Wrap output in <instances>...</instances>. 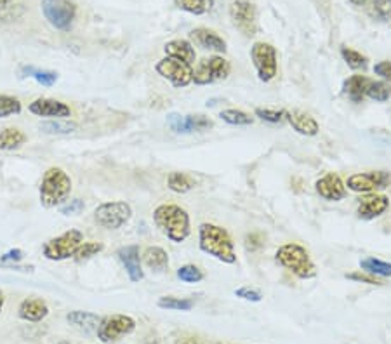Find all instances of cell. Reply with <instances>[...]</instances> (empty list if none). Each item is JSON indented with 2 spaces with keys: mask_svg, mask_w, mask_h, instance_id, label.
Returning <instances> with one entry per match:
<instances>
[{
  "mask_svg": "<svg viewBox=\"0 0 391 344\" xmlns=\"http://www.w3.org/2000/svg\"><path fill=\"white\" fill-rule=\"evenodd\" d=\"M219 118L230 125H250L254 122V118L250 117L249 113L242 112V110H237V108L223 110V112L219 113Z\"/></svg>",
  "mask_w": 391,
  "mask_h": 344,
  "instance_id": "33",
  "label": "cell"
},
{
  "mask_svg": "<svg viewBox=\"0 0 391 344\" xmlns=\"http://www.w3.org/2000/svg\"><path fill=\"white\" fill-rule=\"evenodd\" d=\"M362 271L370 273L374 276H391V263L386 261L376 259V258H367L360 261Z\"/></svg>",
  "mask_w": 391,
  "mask_h": 344,
  "instance_id": "31",
  "label": "cell"
},
{
  "mask_svg": "<svg viewBox=\"0 0 391 344\" xmlns=\"http://www.w3.org/2000/svg\"><path fill=\"white\" fill-rule=\"evenodd\" d=\"M155 72L169 80L176 89H181L193 82V65H188L181 59L166 56L155 65Z\"/></svg>",
  "mask_w": 391,
  "mask_h": 344,
  "instance_id": "10",
  "label": "cell"
},
{
  "mask_svg": "<svg viewBox=\"0 0 391 344\" xmlns=\"http://www.w3.org/2000/svg\"><path fill=\"white\" fill-rule=\"evenodd\" d=\"M391 183V174L386 171H369L351 174L346 181V188L355 193H376V189L388 188Z\"/></svg>",
  "mask_w": 391,
  "mask_h": 344,
  "instance_id": "12",
  "label": "cell"
},
{
  "mask_svg": "<svg viewBox=\"0 0 391 344\" xmlns=\"http://www.w3.org/2000/svg\"><path fill=\"white\" fill-rule=\"evenodd\" d=\"M141 261L145 263L146 268H150L155 273H162L169 268V254L162 247H157V245H151V247L146 249L143 252Z\"/></svg>",
  "mask_w": 391,
  "mask_h": 344,
  "instance_id": "24",
  "label": "cell"
},
{
  "mask_svg": "<svg viewBox=\"0 0 391 344\" xmlns=\"http://www.w3.org/2000/svg\"><path fill=\"white\" fill-rule=\"evenodd\" d=\"M26 143V134L16 127L0 130V152H13Z\"/></svg>",
  "mask_w": 391,
  "mask_h": 344,
  "instance_id": "26",
  "label": "cell"
},
{
  "mask_svg": "<svg viewBox=\"0 0 391 344\" xmlns=\"http://www.w3.org/2000/svg\"><path fill=\"white\" fill-rule=\"evenodd\" d=\"M198 245H200L202 252L213 256V258L221 261V263H237L235 244L231 240L230 233L223 226H218V224L213 223L200 224V228H198Z\"/></svg>",
  "mask_w": 391,
  "mask_h": 344,
  "instance_id": "2",
  "label": "cell"
},
{
  "mask_svg": "<svg viewBox=\"0 0 391 344\" xmlns=\"http://www.w3.org/2000/svg\"><path fill=\"white\" fill-rule=\"evenodd\" d=\"M345 278L353 280V282H358V283H369V286H382L381 280H377L376 276L370 275V273H365V271L346 273Z\"/></svg>",
  "mask_w": 391,
  "mask_h": 344,
  "instance_id": "40",
  "label": "cell"
},
{
  "mask_svg": "<svg viewBox=\"0 0 391 344\" xmlns=\"http://www.w3.org/2000/svg\"><path fill=\"white\" fill-rule=\"evenodd\" d=\"M118 259L126 268V273L129 275L131 282H141L145 278V271L141 266V256H139L138 245H126L117 251Z\"/></svg>",
  "mask_w": 391,
  "mask_h": 344,
  "instance_id": "18",
  "label": "cell"
},
{
  "mask_svg": "<svg viewBox=\"0 0 391 344\" xmlns=\"http://www.w3.org/2000/svg\"><path fill=\"white\" fill-rule=\"evenodd\" d=\"M235 296L240 299H245V301H250V303H259L263 299L261 292L256 291V288H250V287L237 288V291H235Z\"/></svg>",
  "mask_w": 391,
  "mask_h": 344,
  "instance_id": "42",
  "label": "cell"
},
{
  "mask_svg": "<svg viewBox=\"0 0 391 344\" xmlns=\"http://www.w3.org/2000/svg\"><path fill=\"white\" fill-rule=\"evenodd\" d=\"M231 65L223 56H210L198 61L193 70V82L197 85H209L214 82L226 80L230 77Z\"/></svg>",
  "mask_w": 391,
  "mask_h": 344,
  "instance_id": "9",
  "label": "cell"
},
{
  "mask_svg": "<svg viewBox=\"0 0 391 344\" xmlns=\"http://www.w3.org/2000/svg\"><path fill=\"white\" fill-rule=\"evenodd\" d=\"M2 308H4V294L2 291H0V313H2Z\"/></svg>",
  "mask_w": 391,
  "mask_h": 344,
  "instance_id": "49",
  "label": "cell"
},
{
  "mask_svg": "<svg viewBox=\"0 0 391 344\" xmlns=\"http://www.w3.org/2000/svg\"><path fill=\"white\" fill-rule=\"evenodd\" d=\"M163 51H166V56L181 59V61L188 63V65H193L195 59H197L193 43L190 41H185V38H174V41L167 42L163 46Z\"/></svg>",
  "mask_w": 391,
  "mask_h": 344,
  "instance_id": "21",
  "label": "cell"
},
{
  "mask_svg": "<svg viewBox=\"0 0 391 344\" xmlns=\"http://www.w3.org/2000/svg\"><path fill=\"white\" fill-rule=\"evenodd\" d=\"M131 216H133V207L122 200L105 202L94 211L96 224L105 229L122 228L131 219Z\"/></svg>",
  "mask_w": 391,
  "mask_h": 344,
  "instance_id": "8",
  "label": "cell"
},
{
  "mask_svg": "<svg viewBox=\"0 0 391 344\" xmlns=\"http://www.w3.org/2000/svg\"><path fill=\"white\" fill-rule=\"evenodd\" d=\"M167 122H169V127L178 134H188V132H202V130H207L213 127V120L203 115H183L179 113H171L167 117Z\"/></svg>",
  "mask_w": 391,
  "mask_h": 344,
  "instance_id": "14",
  "label": "cell"
},
{
  "mask_svg": "<svg viewBox=\"0 0 391 344\" xmlns=\"http://www.w3.org/2000/svg\"><path fill=\"white\" fill-rule=\"evenodd\" d=\"M315 189H317L318 195L327 202H339L346 197V184L341 179L339 174L329 172L325 176H322L320 179H317L315 183Z\"/></svg>",
  "mask_w": 391,
  "mask_h": 344,
  "instance_id": "16",
  "label": "cell"
},
{
  "mask_svg": "<svg viewBox=\"0 0 391 344\" xmlns=\"http://www.w3.org/2000/svg\"><path fill=\"white\" fill-rule=\"evenodd\" d=\"M174 2L181 11L195 16L207 14L214 6V0H174Z\"/></svg>",
  "mask_w": 391,
  "mask_h": 344,
  "instance_id": "29",
  "label": "cell"
},
{
  "mask_svg": "<svg viewBox=\"0 0 391 344\" xmlns=\"http://www.w3.org/2000/svg\"><path fill=\"white\" fill-rule=\"evenodd\" d=\"M42 207L53 209L63 205L71 193V179L61 167H49L42 176L41 183Z\"/></svg>",
  "mask_w": 391,
  "mask_h": 344,
  "instance_id": "3",
  "label": "cell"
},
{
  "mask_svg": "<svg viewBox=\"0 0 391 344\" xmlns=\"http://www.w3.org/2000/svg\"><path fill=\"white\" fill-rule=\"evenodd\" d=\"M78 125L75 124V122L70 120H59V118H56V120H49V122H42L41 124V130L46 134H58V136H61V134H71L77 130Z\"/></svg>",
  "mask_w": 391,
  "mask_h": 344,
  "instance_id": "30",
  "label": "cell"
},
{
  "mask_svg": "<svg viewBox=\"0 0 391 344\" xmlns=\"http://www.w3.org/2000/svg\"><path fill=\"white\" fill-rule=\"evenodd\" d=\"M370 84V78L365 75H353V77L346 78L345 85V94L350 98L353 103H362L365 100V90Z\"/></svg>",
  "mask_w": 391,
  "mask_h": 344,
  "instance_id": "25",
  "label": "cell"
},
{
  "mask_svg": "<svg viewBox=\"0 0 391 344\" xmlns=\"http://www.w3.org/2000/svg\"><path fill=\"white\" fill-rule=\"evenodd\" d=\"M374 73L379 75L382 80L391 82V61H379L374 65Z\"/></svg>",
  "mask_w": 391,
  "mask_h": 344,
  "instance_id": "44",
  "label": "cell"
},
{
  "mask_svg": "<svg viewBox=\"0 0 391 344\" xmlns=\"http://www.w3.org/2000/svg\"><path fill=\"white\" fill-rule=\"evenodd\" d=\"M341 56L345 59L346 65L350 66L351 70H367V58L362 53H358V51L350 49V47L342 46L341 47Z\"/></svg>",
  "mask_w": 391,
  "mask_h": 344,
  "instance_id": "34",
  "label": "cell"
},
{
  "mask_svg": "<svg viewBox=\"0 0 391 344\" xmlns=\"http://www.w3.org/2000/svg\"><path fill=\"white\" fill-rule=\"evenodd\" d=\"M390 207V199L386 195H377V193H365L358 200L357 216L364 221H372L382 216Z\"/></svg>",
  "mask_w": 391,
  "mask_h": 344,
  "instance_id": "15",
  "label": "cell"
},
{
  "mask_svg": "<svg viewBox=\"0 0 391 344\" xmlns=\"http://www.w3.org/2000/svg\"><path fill=\"white\" fill-rule=\"evenodd\" d=\"M11 4H13V0H0V11L7 9V7H9Z\"/></svg>",
  "mask_w": 391,
  "mask_h": 344,
  "instance_id": "47",
  "label": "cell"
},
{
  "mask_svg": "<svg viewBox=\"0 0 391 344\" xmlns=\"http://www.w3.org/2000/svg\"><path fill=\"white\" fill-rule=\"evenodd\" d=\"M178 278L186 283H197L203 280V271L195 264H185L178 270Z\"/></svg>",
  "mask_w": 391,
  "mask_h": 344,
  "instance_id": "38",
  "label": "cell"
},
{
  "mask_svg": "<svg viewBox=\"0 0 391 344\" xmlns=\"http://www.w3.org/2000/svg\"><path fill=\"white\" fill-rule=\"evenodd\" d=\"M365 98L377 103L388 101L391 98V84L386 80H370L365 90Z\"/></svg>",
  "mask_w": 391,
  "mask_h": 344,
  "instance_id": "28",
  "label": "cell"
},
{
  "mask_svg": "<svg viewBox=\"0 0 391 344\" xmlns=\"http://www.w3.org/2000/svg\"><path fill=\"white\" fill-rule=\"evenodd\" d=\"M158 306L163 310H173V311H190L193 308V299H181V298H173V296H166V298L158 299Z\"/></svg>",
  "mask_w": 391,
  "mask_h": 344,
  "instance_id": "35",
  "label": "cell"
},
{
  "mask_svg": "<svg viewBox=\"0 0 391 344\" xmlns=\"http://www.w3.org/2000/svg\"><path fill=\"white\" fill-rule=\"evenodd\" d=\"M167 188L174 193H188L195 188V179L190 174L171 172L167 176Z\"/></svg>",
  "mask_w": 391,
  "mask_h": 344,
  "instance_id": "27",
  "label": "cell"
},
{
  "mask_svg": "<svg viewBox=\"0 0 391 344\" xmlns=\"http://www.w3.org/2000/svg\"><path fill=\"white\" fill-rule=\"evenodd\" d=\"M136 329V322L129 315H110L101 320L98 327V338L103 343H113Z\"/></svg>",
  "mask_w": 391,
  "mask_h": 344,
  "instance_id": "13",
  "label": "cell"
},
{
  "mask_svg": "<svg viewBox=\"0 0 391 344\" xmlns=\"http://www.w3.org/2000/svg\"><path fill=\"white\" fill-rule=\"evenodd\" d=\"M153 223L171 242L183 244L190 236V216L176 204H162L153 211Z\"/></svg>",
  "mask_w": 391,
  "mask_h": 344,
  "instance_id": "1",
  "label": "cell"
},
{
  "mask_svg": "<svg viewBox=\"0 0 391 344\" xmlns=\"http://www.w3.org/2000/svg\"><path fill=\"white\" fill-rule=\"evenodd\" d=\"M176 344H200L197 338H191V335H185V338H179Z\"/></svg>",
  "mask_w": 391,
  "mask_h": 344,
  "instance_id": "46",
  "label": "cell"
},
{
  "mask_svg": "<svg viewBox=\"0 0 391 344\" xmlns=\"http://www.w3.org/2000/svg\"><path fill=\"white\" fill-rule=\"evenodd\" d=\"M49 313V308H47L46 301L42 299H25L19 304L18 315L19 318L26 320V322H41Z\"/></svg>",
  "mask_w": 391,
  "mask_h": 344,
  "instance_id": "23",
  "label": "cell"
},
{
  "mask_svg": "<svg viewBox=\"0 0 391 344\" xmlns=\"http://www.w3.org/2000/svg\"><path fill=\"white\" fill-rule=\"evenodd\" d=\"M83 207H86L83 200L73 199V200L68 202V204L61 205V209H59V211H61V214H65V216H77L83 211Z\"/></svg>",
  "mask_w": 391,
  "mask_h": 344,
  "instance_id": "43",
  "label": "cell"
},
{
  "mask_svg": "<svg viewBox=\"0 0 391 344\" xmlns=\"http://www.w3.org/2000/svg\"><path fill=\"white\" fill-rule=\"evenodd\" d=\"M28 110H30V113L37 115V117L46 118H68L71 115L70 106L66 103L51 100V98H39V100L31 101Z\"/></svg>",
  "mask_w": 391,
  "mask_h": 344,
  "instance_id": "17",
  "label": "cell"
},
{
  "mask_svg": "<svg viewBox=\"0 0 391 344\" xmlns=\"http://www.w3.org/2000/svg\"><path fill=\"white\" fill-rule=\"evenodd\" d=\"M68 323H70L73 329L83 332V334H93V332H98L99 323H101V318L98 315L89 313V311H70L66 315Z\"/></svg>",
  "mask_w": 391,
  "mask_h": 344,
  "instance_id": "22",
  "label": "cell"
},
{
  "mask_svg": "<svg viewBox=\"0 0 391 344\" xmlns=\"http://www.w3.org/2000/svg\"><path fill=\"white\" fill-rule=\"evenodd\" d=\"M250 61L261 82H271L278 73L277 49L268 42H256L250 47Z\"/></svg>",
  "mask_w": 391,
  "mask_h": 344,
  "instance_id": "6",
  "label": "cell"
},
{
  "mask_svg": "<svg viewBox=\"0 0 391 344\" xmlns=\"http://www.w3.org/2000/svg\"><path fill=\"white\" fill-rule=\"evenodd\" d=\"M367 2H369V0H350V4H353V6H357V7L365 6Z\"/></svg>",
  "mask_w": 391,
  "mask_h": 344,
  "instance_id": "48",
  "label": "cell"
},
{
  "mask_svg": "<svg viewBox=\"0 0 391 344\" xmlns=\"http://www.w3.org/2000/svg\"><path fill=\"white\" fill-rule=\"evenodd\" d=\"M190 41L195 46L202 47L205 51H213V53L225 54L226 53V41L223 37H219L214 30L209 28H195L190 31Z\"/></svg>",
  "mask_w": 391,
  "mask_h": 344,
  "instance_id": "20",
  "label": "cell"
},
{
  "mask_svg": "<svg viewBox=\"0 0 391 344\" xmlns=\"http://www.w3.org/2000/svg\"><path fill=\"white\" fill-rule=\"evenodd\" d=\"M83 242V235L78 229H68L56 239L47 240L42 247L44 258L49 261H65L73 258L77 249Z\"/></svg>",
  "mask_w": 391,
  "mask_h": 344,
  "instance_id": "5",
  "label": "cell"
},
{
  "mask_svg": "<svg viewBox=\"0 0 391 344\" xmlns=\"http://www.w3.org/2000/svg\"><path fill=\"white\" fill-rule=\"evenodd\" d=\"M275 259L282 268L289 270L301 280H310L317 276V266L310 258V252L299 244H283L277 249Z\"/></svg>",
  "mask_w": 391,
  "mask_h": 344,
  "instance_id": "4",
  "label": "cell"
},
{
  "mask_svg": "<svg viewBox=\"0 0 391 344\" xmlns=\"http://www.w3.org/2000/svg\"><path fill=\"white\" fill-rule=\"evenodd\" d=\"M254 115L261 120L270 122V124H278V122L283 120V112H275V110L268 108H256L254 110Z\"/></svg>",
  "mask_w": 391,
  "mask_h": 344,
  "instance_id": "41",
  "label": "cell"
},
{
  "mask_svg": "<svg viewBox=\"0 0 391 344\" xmlns=\"http://www.w3.org/2000/svg\"><path fill=\"white\" fill-rule=\"evenodd\" d=\"M44 18L56 30L66 31L73 25L77 16V4L73 0H42Z\"/></svg>",
  "mask_w": 391,
  "mask_h": 344,
  "instance_id": "7",
  "label": "cell"
},
{
  "mask_svg": "<svg viewBox=\"0 0 391 344\" xmlns=\"http://www.w3.org/2000/svg\"><path fill=\"white\" fill-rule=\"evenodd\" d=\"M283 118L293 125V129L296 130L301 136L313 137L320 132V125L315 120L313 117L308 113L301 112V110H283Z\"/></svg>",
  "mask_w": 391,
  "mask_h": 344,
  "instance_id": "19",
  "label": "cell"
},
{
  "mask_svg": "<svg viewBox=\"0 0 391 344\" xmlns=\"http://www.w3.org/2000/svg\"><path fill=\"white\" fill-rule=\"evenodd\" d=\"M230 18L233 26L245 37L258 33V9L250 0H233L230 6Z\"/></svg>",
  "mask_w": 391,
  "mask_h": 344,
  "instance_id": "11",
  "label": "cell"
},
{
  "mask_svg": "<svg viewBox=\"0 0 391 344\" xmlns=\"http://www.w3.org/2000/svg\"><path fill=\"white\" fill-rule=\"evenodd\" d=\"M245 247L247 251L254 252L258 249L263 247V236L259 233H250V235L245 236Z\"/></svg>",
  "mask_w": 391,
  "mask_h": 344,
  "instance_id": "45",
  "label": "cell"
},
{
  "mask_svg": "<svg viewBox=\"0 0 391 344\" xmlns=\"http://www.w3.org/2000/svg\"><path fill=\"white\" fill-rule=\"evenodd\" d=\"M369 14L377 21H388L391 18V0H374L370 6Z\"/></svg>",
  "mask_w": 391,
  "mask_h": 344,
  "instance_id": "37",
  "label": "cell"
},
{
  "mask_svg": "<svg viewBox=\"0 0 391 344\" xmlns=\"http://www.w3.org/2000/svg\"><path fill=\"white\" fill-rule=\"evenodd\" d=\"M21 113V103L14 96L0 94V118L13 117V115Z\"/></svg>",
  "mask_w": 391,
  "mask_h": 344,
  "instance_id": "36",
  "label": "cell"
},
{
  "mask_svg": "<svg viewBox=\"0 0 391 344\" xmlns=\"http://www.w3.org/2000/svg\"><path fill=\"white\" fill-rule=\"evenodd\" d=\"M21 73H25V77H31L34 80H37L41 85L51 87L58 82V73L49 72V70H39L34 66H23Z\"/></svg>",
  "mask_w": 391,
  "mask_h": 344,
  "instance_id": "32",
  "label": "cell"
},
{
  "mask_svg": "<svg viewBox=\"0 0 391 344\" xmlns=\"http://www.w3.org/2000/svg\"><path fill=\"white\" fill-rule=\"evenodd\" d=\"M103 251V244L101 242H82L81 247L77 249V252H75L73 258L77 261H83V259H89L93 258V256L98 254V252Z\"/></svg>",
  "mask_w": 391,
  "mask_h": 344,
  "instance_id": "39",
  "label": "cell"
}]
</instances>
